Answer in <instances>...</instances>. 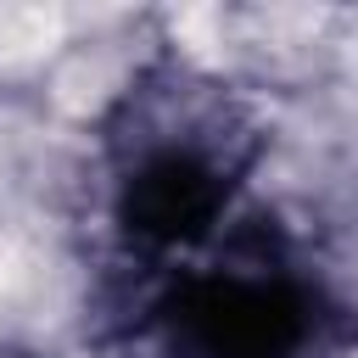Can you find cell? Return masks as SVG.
<instances>
[{
	"label": "cell",
	"mask_w": 358,
	"mask_h": 358,
	"mask_svg": "<svg viewBox=\"0 0 358 358\" xmlns=\"http://www.w3.org/2000/svg\"><path fill=\"white\" fill-rule=\"evenodd\" d=\"M0 358H39V352L22 347V341H6V336H0Z\"/></svg>",
	"instance_id": "3957f363"
},
{
	"label": "cell",
	"mask_w": 358,
	"mask_h": 358,
	"mask_svg": "<svg viewBox=\"0 0 358 358\" xmlns=\"http://www.w3.org/2000/svg\"><path fill=\"white\" fill-rule=\"evenodd\" d=\"M162 324L179 358H308L324 308L302 274L268 257H235L185 274L162 302Z\"/></svg>",
	"instance_id": "7a4b0ae2"
},
{
	"label": "cell",
	"mask_w": 358,
	"mask_h": 358,
	"mask_svg": "<svg viewBox=\"0 0 358 358\" xmlns=\"http://www.w3.org/2000/svg\"><path fill=\"white\" fill-rule=\"evenodd\" d=\"M101 140L123 235L145 252H185L224 224L268 134L235 84L162 56L117 90Z\"/></svg>",
	"instance_id": "6da1fadb"
}]
</instances>
